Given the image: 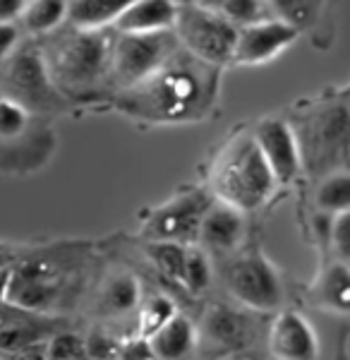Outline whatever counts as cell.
<instances>
[{
	"mask_svg": "<svg viewBox=\"0 0 350 360\" xmlns=\"http://www.w3.org/2000/svg\"><path fill=\"white\" fill-rule=\"evenodd\" d=\"M202 60H180L175 53L154 75L130 86L127 106L151 120H188L200 115L214 96V79Z\"/></svg>",
	"mask_w": 350,
	"mask_h": 360,
	"instance_id": "obj_1",
	"label": "cell"
},
{
	"mask_svg": "<svg viewBox=\"0 0 350 360\" xmlns=\"http://www.w3.org/2000/svg\"><path fill=\"white\" fill-rule=\"evenodd\" d=\"M212 180L216 197L240 212L261 207L276 188V178L252 135L233 139L221 152Z\"/></svg>",
	"mask_w": 350,
	"mask_h": 360,
	"instance_id": "obj_2",
	"label": "cell"
},
{
	"mask_svg": "<svg viewBox=\"0 0 350 360\" xmlns=\"http://www.w3.org/2000/svg\"><path fill=\"white\" fill-rule=\"evenodd\" d=\"M302 164L310 171L329 173L350 164V111L343 103H324L302 120L295 132Z\"/></svg>",
	"mask_w": 350,
	"mask_h": 360,
	"instance_id": "obj_3",
	"label": "cell"
},
{
	"mask_svg": "<svg viewBox=\"0 0 350 360\" xmlns=\"http://www.w3.org/2000/svg\"><path fill=\"white\" fill-rule=\"evenodd\" d=\"M175 37L190 56L207 65L231 63L238 41V27L221 13L200 5H183L175 13Z\"/></svg>",
	"mask_w": 350,
	"mask_h": 360,
	"instance_id": "obj_4",
	"label": "cell"
},
{
	"mask_svg": "<svg viewBox=\"0 0 350 360\" xmlns=\"http://www.w3.org/2000/svg\"><path fill=\"white\" fill-rule=\"evenodd\" d=\"M113 39L98 29H79L65 39L56 56V72L70 86L96 84L113 70Z\"/></svg>",
	"mask_w": 350,
	"mask_h": 360,
	"instance_id": "obj_5",
	"label": "cell"
},
{
	"mask_svg": "<svg viewBox=\"0 0 350 360\" xmlns=\"http://www.w3.org/2000/svg\"><path fill=\"white\" fill-rule=\"evenodd\" d=\"M178 53V37L171 29L149 34H120L113 44V75L125 89L154 75Z\"/></svg>",
	"mask_w": 350,
	"mask_h": 360,
	"instance_id": "obj_6",
	"label": "cell"
},
{
	"mask_svg": "<svg viewBox=\"0 0 350 360\" xmlns=\"http://www.w3.org/2000/svg\"><path fill=\"white\" fill-rule=\"evenodd\" d=\"M226 286L233 298L249 310L269 312L283 303L281 276L261 252L240 255L235 262H231L226 271Z\"/></svg>",
	"mask_w": 350,
	"mask_h": 360,
	"instance_id": "obj_7",
	"label": "cell"
},
{
	"mask_svg": "<svg viewBox=\"0 0 350 360\" xmlns=\"http://www.w3.org/2000/svg\"><path fill=\"white\" fill-rule=\"evenodd\" d=\"M212 197L204 190H192L173 197L171 202L161 205L147 221V236L149 240H168L190 245L200 238V226L212 207Z\"/></svg>",
	"mask_w": 350,
	"mask_h": 360,
	"instance_id": "obj_8",
	"label": "cell"
},
{
	"mask_svg": "<svg viewBox=\"0 0 350 360\" xmlns=\"http://www.w3.org/2000/svg\"><path fill=\"white\" fill-rule=\"evenodd\" d=\"M60 291L58 271L46 259H25L10 266L3 300L20 310L44 312L58 303Z\"/></svg>",
	"mask_w": 350,
	"mask_h": 360,
	"instance_id": "obj_9",
	"label": "cell"
},
{
	"mask_svg": "<svg viewBox=\"0 0 350 360\" xmlns=\"http://www.w3.org/2000/svg\"><path fill=\"white\" fill-rule=\"evenodd\" d=\"M300 29L288 25L283 20H264L257 25L238 29V41L233 49L231 63L238 65H259V63L271 60L281 51L288 49L297 39Z\"/></svg>",
	"mask_w": 350,
	"mask_h": 360,
	"instance_id": "obj_10",
	"label": "cell"
},
{
	"mask_svg": "<svg viewBox=\"0 0 350 360\" xmlns=\"http://www.w3.org/2000/svg\"><path fill=\"white\" fill-rule=\"evenodd\" d=\"M254 142L264 161L269 164L276 183H290L302 168L300 147H297L295 130L285 120L266 118L257 125Z\"/></svg>",
	"mask_w": 350,
	"mask_h": 360,
	"instance_id": "obj_11",
	"label": "cell"
},
{
	"mask_svg": "<svg viewBox=\"0 0 350 360\" xmlns=\"http://www.w3.org/2000/svg\"><path fill=\"white\" fill-rule=\"evenodd\" d=\"M269 346L278 360H317L319 341L310 322L297 312H281L271 324Z\"/></svg>",
	"mask_w": 350,
	"mask_h": 360,
	"instance_id": "obj_12",
	"label": "cell"
},
{
	"mask_svg": "<svg viewBox=\"0 0 350 360\" xmlns=\"http://www.w3.org/2000/svg\"><path fill=\"white\" fill-rule=\"evenodd\" d=\"M245 236V219L242 212L226 202H212V207L207 209L200 226V238L204 248L209 250H221V252H231L240 245Z\"/></svg>",
	"mask_w": 350,
	"mask_h": 360,
	"instance_id": "obj_13",
	"label": "cell"
},
{
	"mask_svg": "<svg viewBox=\"0 0 350 360\" xmlns=\"http://www.w3.org/2000/svg\"><path fill=\"white\" fill-rule=\"evenodd\" d=\"M8 79L15 86L17 94L29 103H48L51 98H56L44 58L32 49L22 51V53L13 58L8 70Z\"/></svg>",
	"mask_w": 350,
	"mask_h": 360,
	"instance_id": "obj_14",
	"label": "cell"
},
{
	"mask_svg": "<svg viewBox=\"0 0 350 360\" xmlns=\"http://www.w3.org/2000/svg\"><path fill=\"white\" fill-rule=\"evenodd\" d=\"M175 13H178V5L173 0H135L115 20V27L120 34L166 32L175 25Z\"/></svg>",
	"mask_w": 350,
	"mask_h": 360,
	"instance_id": "obj_15",
	"label": "cell"
},
{
	"mask_svg": "<svg viewBox=\"0 0 350 360\" xmlns=\"http://www.w3.org/2000/svg\"><path fill=\"white\" fill-rule=\"evenodd\" d=\"M195 324L188 317L175 315L147 341L154 360H183L195 348Z\"/></svg>",
	"mask_w": 350,
	"mask_h": 360,
	"instance_id": "obj_16",
	"label": "cell"
},
{
	"mask_svg": "<svg viewBox=\"0 0 350 360\" xmlns=\"http://www.w3.org/2000/svg\"><path fill=\"white\" fill-rule=\"evenodd\" d=\"M135 0H67V20L77 29H101L115 22Z\"/></svg>",
	"mask_w": 350,
	"mask_h": 360,
	"instance_id": "obj_17",
	"label": "cell"
},
{
	"mask_svg": "<svg viewBox=\"0 0 350 360\" xmlns=\"http://www.w3.org/2000/svg\"><path fill=\"white\" fill-rule=\"evenodd\" d=\"M204 329L216 344L223 346H245L249 336V322L240 310H233L228 305H214L207 312Z\"/></svg>",
	"mask_w": 350,
	"mask_h": 360,
	"instance_id": "obj_18",
	"label": "cell"
},
{
	"mask_svg": "<svg viewBox=\"0 0 350 360\" xmlns=\"http://www.w3.org/2000/svg\"><path fill=\"white\" fill-rule=\"evenodd\" d=\"M314 291H317L319 303L329 310L350 312V266L343 262L326 266Z\"/></svg>",
	"mask_w": 350,
	"mask_h": 360,
	"instance_id": "obj_19",
	"label": "cell"
},
{
	"mask_svg": "<svg viewBox=\"0 0 350 360\" xmlns=\"http://www.w3.org/2000/svg\"><path fill=\"white\" fill-rule=\"evenodd\" d=\"M139 281L132 274L113 276L103 288V307L110 315H125L139 307Z\"/></svg>",
	"mask_w": 350,
	"mask_h": 360,
	"instance_id": "obj_20",
	"label": "cell"
},
{
	"mask_svg": "<svg viewBox=\"0 0 350 360\" xmlns=\"http://www.w3.org/2000/svg\"><path fill=\"white\" fill-rule=\"evenodd\" d=\"M22 15L29 32L46 34L67 17V0H32Z\"/></svg>",
	"mask_w": 350,
	"mask_h": 360,
	"instance_id": "obj_21",
	"label": "cell"
},
{
	"mask_svg": "<svg viewBox=\"0 0 350 360\" xmlns=\"http://www.w3.org/2000/svg\"><path fill=\"white\" fill-rule=\"evenodd\" d=\"M149 257L156 264V269H161L163 274L173 281L183 283V271H185V259H188V245L180 243H168V240H151L149 243Z\"/></svg>",
	"mask_w": 350,
	"mask_h": 360,
	"instance_id": "obj_22",
	"label": "cell"
},
{
	"mask_svg": "<svg viewBox=\"0 0 350 360\" xmlns=\"http://www.w3.org/2000/svg\"><path fill=\"white\" fill-rule=\"evenodd\" d=\"M216 13H221L238 29L271 20V10L264 0H219Z\"/></svg>",
	"mask_w": 350,
	"mask_h": 360,
	"instance_id": "obj_23",
	"label": "cell"
},
{
	"mask_svg": "<svg viewBox=\"0 0 350 360\" xmlns=\"http://www.w3.org/2000/svg\"><path fill=\"white\" fill-rule=\"evenodd\" d=\"M317 205L324 212H350V173H331L317 190Z\"/></svg>",
	"mask_w": 350,
	"mask_h": 360,
	"instance_id": "obj_24",
	"label": "cell"
},
{
	"mask_svg": "<svg viewBox=\"0 0 350 360\" xmlns=\"http://www.w3.org/2000/svg\"><path fill=\"white\" fill-rule=\"evenodd\" d=\"M178 312H175L173 300H168L166 295H154V298L144 300L142 307H139V336L142 339H151Z\"/></svg>",
	"mask_w": 350,
	"mask_h": 360,
	"instance_id": "obj_25",
	"label": "cell"
},
{
	"mask_svg": "<svg viewBox=\"0 0 350 360\" xmlns=\"http://www.w3.org/2000/svg\"><path fill=\"white\" fill-rule=\"evenodd\" d=\"M271 13H278V20L293 27H305L317 17L322 0H264Z\"/></svg>",
	"mask_w": 350,
	"mask_h": 360,
	"instance_id": "obj_26",
	"label": "cell"
},
{
	"mask_svg": "<svg viewBox=\"0 0 350 360\" xmlns=\"http://www.w3.org/2000/svg\"><path fill=\"white\" fill-rule=\"evenodd\" d=\"M183 283L192 293H202L212 283V264L204 250H188V259H185Z\"/></svg>",
	"mask_w": 350,
	"mask_h": 360,
	"instance_id": "obj_27",
	"label": "cell"
},
{
	"mask_svg": "<svg viewBox=\"0 0 350 360\" xmlns=\"http://www.w3.org/2000/svg\"><path fill=\"white\" fill-rule=\"evenodd\" d=\"M37 341H46V329L37 327V324H5L0 329V351H17V348H25L29 344H37Z\"/></svg>",
	"mask_w": 350,
	"mask_h": 360,
	"instance_id": "obj_28",
	"label": "cell"
},
{
	"mask_svg": "<svg viewBox=\"0 0 350 360\" xmlns=\"http://www.w3.org/2000/svg\"><path fill=\"white\" fill-rule=\"evenodd\" d=\"M46 358L48 360H86L84 339L72 332L53 334L46 341Z\"/></svg>",
	"mask_w": 350,
	"mask_h": 360,
	"instance_id": "obj_29",
	"label": "cell"
},
{
	"mask_svg": "<svg viewBox=\"0 0 350 360\" xmlns=\"http://www.w3.org/2000/svg\"><path fill=\"white\" fill-rule=\"evenodd\" d=\"M29 113L25 103L15 101V98H0V137L13 139L20 137L27 130Z\"/></svg>",
	"mask_w": 350,
	"mask_h": 360,
	"instance_id": "obj_30",
	"label": "cell"
},
{
	"mask_svg": "<svg viewBox=\"0 0 350 360\" xmlns=\"http://www.w3.org/2000/svg\"><path fill=\"white\" fill-rule=\"evenodd\" d=\"M86 360H113L120 353V344L106 334H91L84 339Z\"/></svg>",
	"mask_w": 350,
	"mask_h": 360,
	"instance_id": "obj_31",
	"label": "cell"
},
{
	"mask_svg": "<svg viewBox=\"0 0 350 360\" xmlns=\"http://www.w3.org/2000/svg\"><path fill=\"white\" fill-rule=\"evenodd\" d=\"M331 240H334L338 257L350 262V212L336 214L334 229H331Z\"/></svg>",
	"mask_w": 350,
	"mask_h": 360,
	"instance_id": "obj_32",
	"label": "cell"
},
{
	"mask_svg": "<svg viewBox=\"0 0 350 360\" xmlns=\"http://www.w3.org/2000/svg\"><path fill=\"white\" fill-rule=\"evenodd\" d=\"M46 341H37V344L17 348V351H8V353H3V358L5 360H48L46 358Z\"/></svg>",
	"mask_w": 350,
	"mask_h": 360,
	"instance_id": "obj_33",
	"label": "cell"
},
{
	"mask_svg": "<svg viewBox=\"0 0 350 360\" xmlns=\"http://www.w3.org/2000/svg\"><path fill=\"white\" fill-rule=\"evenodd\" d=\"M17 44V29L13 22H0V60L10 56Z\"/></svg>",
	"mask_w": 350,
	"mask_h": 360,
	"instance_id": "obj_34",
	"label": "cell"
},
{
	"mask_svg": "<svg viewBox=\"0 0 350 360\" xmlns=\"http://www.w3.org/2000/svg\"><path fill=\"white\" fill-rule=\"evenodd\" d=\"M27 8V0H0V22H13Z\"/></svg>",
	"mask_w": 350,
	"mask_h": 360,
	"instance_id": "obj_35",
	"label": "cell"
},
{
	"mask_svg": "<svg viewBox=\"0 0 350 360\" xmlns=\"http://www.w3.org/2000/svg\"><path fill=\"white\" fill-rule=\"evenodd\" d=\"M10 257L8 255L0 252V298H3V291H5V281H8V274H10Z\"/></svg>",
	"mask_w": 350,
	"mask_h": 360,
	"instance_id": "obj_36",
	"label": "cell"
}]
</instances>
